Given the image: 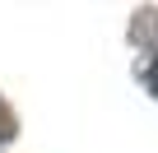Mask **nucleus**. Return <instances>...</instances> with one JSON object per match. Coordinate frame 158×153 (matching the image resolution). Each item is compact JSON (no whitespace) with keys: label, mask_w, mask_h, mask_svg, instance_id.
I'll return each mask as SVG.
<instances>
[{"label":"nucleus","mask_w":158,"mask_h":153,"mask_svg":"<svg viewBox=\"0 0 158 153\" xmlns=\"http://www.w3.org/2000/svg\"><path fill=\"white\" fill-rule=\"evenodd\" d=\"M5 139H14V111L0 102V144H5Z\"/></svg>","instance_id":"nucleus-2"},{"label":"nucleus","mask_w":158,"mask_h":153,"mask_svg":"<svg viewBox=\"0 0 158 153\" xmlns=\"http://www.w3.org/2000/svg\"><path fill=\"white\" fill-rule=\"evenodd\" d=\"M144 79H149V88H153V93H158V60H153V65H149V74H144Z\"/></svg>","instance_id":"nucleus-3"},{"label":"nucleus","mask_w":158,"mask_h":153,"mask_svg":"<svg viewBox=\"0 0 158 153\" xmlns=\"http://www.w3.org/2000/svg\"><path fill=\"white\" fill-rule=\"evenodd\" d=\"M130 37L139 42V46H158V5H149V10H139L135 14V23H130Z\"/></svg>","instance_id":"nucleus-1"}]
</instances>
